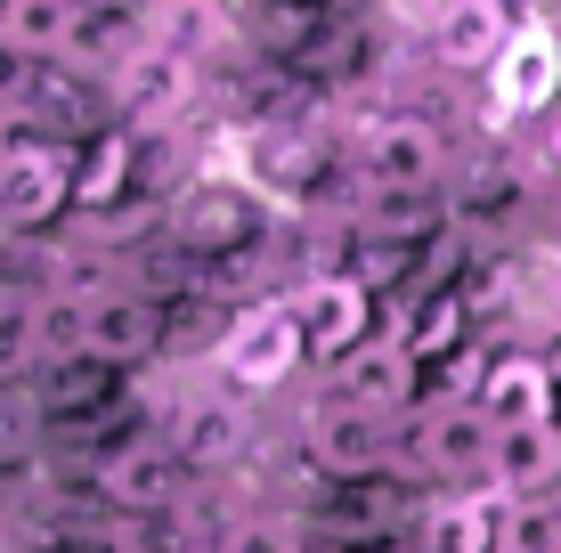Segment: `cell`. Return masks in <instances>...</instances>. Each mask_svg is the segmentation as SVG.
<instances>
[{
  "mask_svg": "<svg viewBox=\"0 0 561 553\" xmlns=\"http://www.w3.org/2000/svg\"><path fill=\"white\" fill-rule=\"evenodd\" d=\"M228 147H237V180L261 187V196L277 204V212H294V220L318 212V204L351 180L318 114H268V123H244Z\"/></svg>",
  "mask_w": 561,
  "mask_h": 553,
  "instance_id": "cell-1",
  "label": "cell"
},
{
  "mask_svg": "<svg viewBox=\"0 0 561 553\" xmlns=\"http://www.w3.org/2000/svg\"><path fill=\"white\" fill-rule=\"evenodd\" d=\"M163 440L180 448L187 481L196 488H253L261 472V407H244V399H228L220 383H196L180 399V415L163 424Z\"/></svg>",
  "mask_w": 561,
  "mask_h": 553,
  "instance_id": "cell-2",
  "label": "cell"
},
{
  "mask_svg": "<svg viewBox=\"0 0 561 553\" xmlns=\"http://www.w3.org/2000/svg\"><path fill=\"white\" fill-rule=\"evenodd\" d=\"M342 163H351L358 187H448L456 180V130L432 123V114H366L342 139Z\"/></svg>",
  "mask_w": 561,
  "mask_h": 553,
  "instance_id": "cell-3",
  "label": "cell"
},
{
  "mask_svg": "<svg viewBox=\"0 0 561 553\" xmlns=\"http://www.w3.org/2000/svg\"><path fill=\"white\" fill-rule=\"evenodd\" d=\"M391 431H399L391 415H366L318 383L294 424V448L325 488H375V481H391Z\"/></svg>",
  "mask_w": 561,
  "mask_h": 553,
  "instance_id": "cell-4",
  "label": "cell"
},
{
  "mask_svg": "<svg viewBox=\"0 0 561 553\" xmlns=\"http://www.w3.org/2000/svg\"><path fill=\"white\" fill-rule=\"evenodd\" d=\"M294 375H309V342H301L294 301H253V310H237L220 358H211V383L228 399H244V407H261V399H277Z\"/></svg>",
  "mask_w": 561,
  "mask_h": 553,
  "instance_id": "cell-5",
  "label": "cell"
},
{
  "mask_svg": "<svg viewBox=\"0 0 561 553\" xmlns=\"http://www.w3.org/2000/svg\"><path fill=\"white\" fill-rule=\"evenodd\" d=\"M561 106V33H553V9H520V33L505 49V66L480 82V130L505 139L520 123H553Z\"/></svg>",
  "mask_w": 561,
  "mask_h": 553,
  "instance_id": "cell-6",
  "label": "cell"
},
{
  "mask_svg": "<svg viewBox=\"0 0 561 553\" xmlns=\"http://www.w3.org/2000/svg\"><path fill=\"white\" fill-rule=\"evenodd\" d=\"M513 33H520V9H505V0H439L432 33H423V66L448 73V82H489L505 66Z\"/></svg>",
  "mask_w": 561,
  "mask_h": 553,
  "instance_id": "cell-7",
  "label": "cell"
},
{
  "mask_svg": "<svg viewBox=\"0 0 561 553\" xmlns=\"http://www.w3.org/2000/svg\"><path fill=\"white\" fill-rule=\"evenodd\" d=\"M82 301H90V358H106L123 375H154L171 358V310L147 285L114 277L106 293H82Z\"/></svg>",
  "mask_w": 561,
  "mask_h": 553,
  "instance_id": "cell-8",
  "label": "cell"
},
{
  "mask_svg": "<svg viewBox=\"0 0 561 553\" xmlns=\"http://www.w3.org/2000/svg\"><path fill=\"white\" fill-rule=\"evenodd\" d=\"M285 301H294V318H301L309 367H342L351 350H366V342L382 334V301L351 277H301Z\"/></svg>",
  "mask_w": 561,
  "mask_h": 553,
  "instance_id": "cell-9",
  "label": "cell"
},
{
  "mask_svg": "<svg viewBox=\"0 0 561 553\" xmlns=\"http://www.w3.org/2000/svg\"><path fill=\"white\" fill-rule=\"evenodd\" d=\"M73 220V147H42V155L0 163V244L57 237Z\"/></svg>",
  "mask_w": 561,
  "mask_h": 553,
  "instance_id": "cell-10",
  "label": "cell"
},
{
  "mask_svg": "<svg viewBox=\"0 0 561 553\" xmlns=\"http://www.w3.org/2000/svg\"><path fill=\"white\" fill-rule=\"evenodd\" d=\"M90 497L106 505V521H147V512L187 505V497H196V481H187L180 448H171L163 431H147V440H130V448L99 472V488H90Z\"/></svg>",
  "mask_w": 561,
  "mask_h": 553,
  "instance_id": "cell-11",
  "label": "cell"
},
{
  "mask_svg": "<svg viewBox=\"0 0 561 553\" xmlns=\"http://www.w3.org/2000/svg\"><path fill=\"white\" fill-rule=\"evenodd\" d=\"M325 391L334 399H351V407H366V415H415V391H423V367L408 350H399L391 334H375L366 350H351L342 367H325Z\"/></svg>",
  "mask_w": 561,
  "mask_h": 553,
  "instance_id": "cell-12",
  "label": "cell"
},
{
  "mask_svg": "<svg viewBox=\"0 0 561 553\" xmlns=\"http://www.w3.org/2000/svg\"><path fill=\"white\" fill-rule=\"evenodd\" d=\"M415 553H505V497L480 488V497H432L415 521Z\"/></svg>",
  "mask_w": 561,
  "mask_h": 553,
  "instance_id": "cell-13",
  "label": "cell"
},
{
  "mask_svg": "<svg viewBox=\"0 0 561 553\" xmlns=\"http://www.w3.org/2000/svg\"><path fill=\"white\" fill-rule=\"evenodd\" d=\"M480 415H489V431H529V424H553V375L537 367L529 350H505L489 358V375H480Z\"/></svg>",
  "mask_w": 561,
  "mask_h": 553,
  "instance_id": "cell-14",
  "label": "cell"
},
{
  "mask_svg": "<svg viewBox=\"0 0 561 553\" xmlns=\"http://www.w3.org/2000/svg\"><path fill=\"white\" fill-rule=\"evenodd\" d=\"M130 383H139V375L106 367V358H73V367H49L42 383H33V407H42V424H82V415L123 407Z\"/></svg>",
  "mask_w": 561,
  "mask_h": 553,
  "instance_id": "cell-15",
  "label": "cell"
},
{
  "mask_svg": "<svg viewBox=\"0 0 561 553\" xmlns=\"http://www.w3.org/2000/svg\"><path fill=\"white\" fill-rule=\"evenodd\" d=\"M42 293H49V285L9 261V277H0V391H33V383H42V334H33Z\"/></svg>",
  "mask_w": 561,
  "mask_h": 553,
  "instance_id": "cell-16",
  "label": "cell"
},
{
  "mask_svg": "<svg viewBox=\"0 0 561 553\" xmlns=\"http://www.w3.org/2000/svg\"><path fill=\"white\" fill-rule=\"evenodd\" d=\"M211 553H318L309 521L294 505H268V497H244V505H220V538Z\"/></svg>",
  "mask_w": 561,
  "mask_h": 553,
  "instance_id": "cell-17",
  "label": "cell"
},
{
  "mask_svg": "<svg viewBox=\"0 0 561 553\" xmlns=\"http://www.w3.org/2000/svg\"><path fill=\"white\" fill-rule=\"evenodd\" d=\"M561 488V424L496 431V497H553Z\"/></svg>",
  "mask_w": 561,
  "mask_h": 553,
  "instance_id": "cell-18",
  "label": "cell"
},
{
  "mask_svg": "<svg viewBox=\"0 0 561 553\" xmlns=\"http://www.w3.org/2000/svg\"><path fill=\"white\" fill-rule=\"evenodd\" d=\"M0 25L16 33V42H25L33 57H49L66 49V25H73V0H0Z\"/></svg>",
  "mask_w": 561,
  "mask_h": 553,
  "instance_id": "cell-19",
  "label": "cell"
},
{
  "mask_svg": "<svg viewBox=\"0 0 561 553\" xmlns=\"http://www.w3.org/2000/svg\"><path fill=\"white\" fill-rule=\"evenodd\" d=\"M33 82H42V57L0 25V114H25L33 106Z\"/></svg>",
  "mask_w": 561,
  "mask_h": 553,
  "instance_id": "cell-20",
  "label": "cell"
},
{
  "mask_svg": "<svg viewBox=\"0 0 561 553\" xmlns=\"http://www.w3.org/2000/svg\"><path fill=\"white\" fill-rule=\"evenodd\" d=\"M546 171H553V180H561V114H553V123H546Z\"/></svg>",
  "mask_w": 561,
  "mask_h": 553,
  "instance_id": "cell-21",
  "label": "cell"
},
{
  "mask_svg": "<svg viewBox=\"0 0 561 553\" xmlns=\"http://www.w3.org/2000/svg\"><path fill=\"white\" fill-rule=\"evenodd\" d=\"M375 553H415V545H375Z\"/></svg>",
  "mask_w": 561,
  "mask_h": 553,
  "instance_id": "cell-22",
  "label": "cell"
},
{
  "mask_svg": "<svg viewBox=\"0 0 561 553\" xmlns=\"http://www.w3.org/2000/svg\"><path fill=\"white\" fill-rule=\"evenodd\" d=\"M0 277H9V244H0Z\"/></svg>",
  "mask_w": 561,
  "mask_h": 553,
  "instance_id": "cell-23",
  "label": "cell"
}]
</instances>
